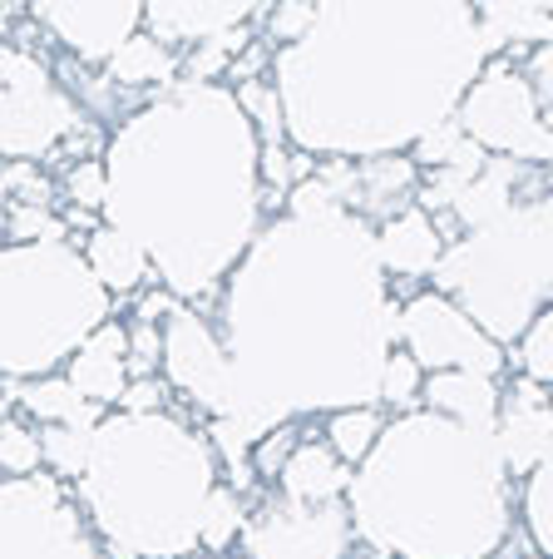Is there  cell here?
Wrapping results in <instances>:
<instances>
[{"mask_svg": "<svg viewBox=\"0 0 553 559\" xmlns=\"http://www.w3.org/2000/svg\"><path fill=\"white\" fill-rule=\"evenodd\" d=\"M376 253V223L341 203H297L262 223L223 293V342L238 371V412L208 441L248 490L262 436L312 412L376 406L400 307Z\"/></svg>", "mask_w": 553, "mask_h": 559, "instance_id": "obj_1", "label": "cell"}, {"mask_svg": "<svg viewBox=\"0 0 553 559\" xmlns=\"http://www.w3.org/2000/svg\"><path fill=\"white\" fill-rule=\"evenodd\" d=\"M484 55L474 0H322L272 85L302 154L386 158L459 115Z\"/></svg>", "mask_w": 553, "mask_h": 559, "instance_id": "obj_2", "label": "cell"}, {"mask_svg": "<svg viewBox=\"0 0 553 559\" xmlns=\"http://www.w3.org/2000/svg\"><path fill=\"white\" fill-rule=\"evenodd\" d=\"M105 169V223L183 302L228 283L262 233V134L228 85L164 90L109 134Z\"/></svg>", "mask_w": 553, "mask_h": 559, "instance_id": "obj_3", "label": "cell"}, {"mask_svg": "<svg viewBox=\"0 0 553 559\" xmlns=\"http://www.w3.org/2000/svg\"><path fill=\"white\" fill-rule=\"evenodd\" d=\"M356 535L396 559H490L509 539L514 490L494 431L400 412L346 490Z\"/></svg>", "mask_w": 553, "mask_h": 559, "instance_id": "obj_4", "label": "cell"}, {"mask_svg": "<svg viewBox=\"0 0 553 559\" xmlns=\"http://www.w3.org/2000/svg\"><path fill=\"white\" fill-rule=\"evenodd\" d=\"M74 486L115 559H189L203 545L218 461L208 436L178 416L119 412L95 431V451Z\"/></svg>", "mask_w": 553, "mask_h": 559, "instance_id": "obj_5", "label": "cell"}, {"mask_svg": "<svg viewBox=\"0 0 553 559\" xmlns=\"http://www.w3.org/2000/svg\"><path fill=\"white\" fill-rule=\"evenodd\" d=\"M115 312V293L99 283L74 243H11L0 258V367L11 381L50 377Z\"/></svg>", "mask_w": 553, "mask_h": 559, "instance_id": "obj_6", "label": "cell"}, {"mask_svg": "<svg viewBox=\"0 0 553 559\" xmlns=\"http://www.w3.org/2000/svg\"><path fill=\"white\" fill-rule=\"evenodd\" d=\"M430 283L455 297L500 347H519L553 307V199H524L504 218L455 238Z\"/></svg>", "mask_w": 553, "mask_h": 559, "instance_id": "obj_7", "label": "cell"}, {"mask_svg": "<svg viewBox=\"0 0 553 559\" xmlns=\"http://www.w3.org/2000/svg\"><path fill=\"white\" fill-rule=\"evenodd\" d=\"M459 124L494 158L553 164V119L533 90L529 70H514L504 60L484 64V74L459 105Z\"/></svg>", "mask_w": 553, "mask_h": 559, "instance_id": "obj_8", "label": "cell"}, {"mask_svg": "<svg viewBox=\"0 0 553 559\" xmlns=\"http://www.w3.org/2000/svg\"><path fill=\"white\" fill-rule=\"evenodd\" d=\"M0 555L5 559H105L95 525L45 471L0 490Z\"/></svg>", "mask_w": 553, "mask_h": 559, "instance_id": "obj_9", "label": "cell"}, {"mask_svg": "<svg viewBox=\"0 0 553 559\" xmlns=\"http://www.w3.org/2000/svg\"><path fill=\"white\" fill-rule=\"evenodd\" d=\"M0 154L5 158H50L84 124L80 105L55 85V74L31 50L11 45L0 55Z\"/></svg>", "mask_w": 553, "mask_h": 559, "instance_id": "obj_10", "label": "cell"}, {"mask_svg": "<svg viewBox=\"0 0 553 559\" xmlns=\"http://www.w3.org/2000/svg\"><path fill=\"white\" fill-rule=\"evenodd\" d=\"M164 381L183 391L208 421H228L238 412V371L223 328L193 307H173L164 317Z\"/></svg>", "mask_w": 553, "mask_h": 559, "instance_id": "obj_11", "label": "cell"}, {"mask_svg": "<svg viewBox=\"0 0 553 559\" xmlns=\"http://www.w3.org/2000/svg\"><path fill=\"white\" fill-rule=\"evenodd\" d=\"M400 347L425 371H480V377H500V367H504V347L445 293H420L400 307Z\"/></svg>", "mask_w": 553, "mask_h": 559, "instance_id": "obj_12", "label": "cell"}, {"mask_svg": "<svg viewBox=\"0 0 553 559\" xmlns=\"http://www.w3.org/2000/svg\"><path fill=\"white\" fill-rule=\"evenodd\" d=\"M356 535V520L346 500L326 506H297V500H272L242 530V555L248 559H346Z\"/></svg>", "mask_w": 553, "mask_h": 559, "instance_id": "obj_13", "label": "cell"}, {"mask_svg": "<svg viewBox=\"0 0 553 559\" xmlns=\"http://www.w3.org/2000/svg\"><path fill=\"white\" fill-rule=\"evenodd\" d=\"M25 5L84 64H109L144 25V0H25Z\"/></svg>", "mask_w": 553, "mask_h": 559, "instance_id": "obj_14", "label": "cell"}, {"mask_svg": "<svg viewBox=\"0 0 553 559\" xmlns=\"http://www.w3.org/2000/svg\"><path fill=\"white\" fill-rule=\"evenodd\" d=\"M494 441L504 451V465L509 475H524L529 480L539 471V461L553 451V391L539 386L533 377H519L504 396L500 426H494Z\"/></svg>", "mask_w": 553, "mask_h": 559, "instance_id": "obj_15", "label": "cell"}, {"mask_svg": "<svg viewBox=\"0 0 553 559\" xmlns=\"http://www.w3.org/2000/svg\"><path fill=\"white\" fill-rule=\"evenodd\" d=\"M267 0H144V25L164 45H208L218 35L248 31Z\"/></svg>", "mask_w": 553, "mask_h": 559, "instance_id": "obj_16", "label": "cell"}, {"mask_svg": "<svg viewBox=\"0 0 553 559\" xmlns=\"http://www.w3.org/2000/svg\"><path fill=\"white\" fill-rule=\"evenodd\" d=\"M445 238L430 223L425 209H406L396 218L376 223V253L390 277H435L440 258H445Z\"/></svg>", "mask_w": 553, "mask_h": 559, "instance_id": "obj_17", "label": "cell"}, {"mask_svg": "<svg viewBox=\"0 0 553 559\" xmlns=\"http://www.w3.org/2000/svg\"><path fill=\"white\" fill-rule=\"evenodd\" d=\"M420 402H425V412H440L449 421L494 431L504 412V391L494 386V377H480V371H430Z\"/></svg>", "mask_w": 553, "mask_h": 559, "instance_id": "obj_18", "label": "cell"}, {"mask_svg": "<svg viewBox=\"0 0 553 559\" xmlns=\"http://www.w3.org/2000/svg\"><path fill=\"white\" fill-rule=\"evenodd\" d=\"M70 381L84 391V396H89V402H99V406H119V402H124L129 381H134V371H129V332L119 328V322H105L95 337L74 352Z\"/></svg>", "mask_w": 553, "mask_h": 559, "instance_id": "obj_19", "label": "cell"}, {"mask_svg": "<svg viewBox=\"0 0 553 559\" xmlns=\"http://www.w3.org/2000/svg\"><path fill=\"white\" fill-rule=\"evenodd\" d=\"M277 480H282V496L297 500V506H326V500H346L356 465H346L332 451V441H302Z\"/></svg>", "mask_w": 553, "mask_h": 559, "instance_id": "obj_20", "label": "cell"}, {"mask_svg": "<svg viewBox=\"0 0 553 559\" xmlns=\"http://www.w3.org/2000/svg\"><path fill=\"white\" fill-rule=\"evenodd\" d=\"M11 396L35 416L40 426H105V406L89 402L70 377H35V381H11Z\"/></svg>", "mask_w": 553, "mask_h": 559, "instance_id": "obj_21", "label": "cell"}, {"mask_svg": "<svg viewBox=\"0 0 553 559\" xmlns=\"http://www.w3.org/2000/svg\"><path fill=\"white\" fill-rule=\"evenodd\" d=\"M484 31V50L500 55L509 45H549L553 40V5L549 0H474Z\"/></svg>", "mask_w": 553, "mask_h": 559, "instance_id": "obj_22", "label": "cell"}, {"mask_svg": "<svg viewBox=\"0 0 553 559\" xmlns=\"http://www.w3.org/2000/svg\"><path fill=\"white\" fill-rule=\"evenodd\" d=\"M524 169H529V164H519V158H494L490 154V164H484L480 179L465 183V193L449 203V213H455L459 228L470 233V228H484V223L504 218V213L519 203V199H514V189H519Z\"/></svg>", "mask_w": 553, "mask_h": 559, "instance_id": "obj_23", "label": "cell"}, {"mask_svg": "<svg viewBox=\"0 0 553 559\" xmlns=\"http://www.w3.org/2000/svg\"><path fill=\"white\" fill-rule=\"evenodd\" d=\"M84 258H89V267H95L99 283L115 297L139 293V287L148 283V273H154V258H148L129 233L109 228V223H99V228L84 238Z\"/></svg>", "mask_w": 553, "mask_h": 559, "instance_id": "obj_24", "label": "cell"}, {"mask_svg": "<svg viewBox=\"0 0 553 559\" xmlns=\"http://www.w3.org/2000/svg\"><path fill=\"white\" fill-rule=\"evenodd\" d=\"M109 80H115L119 90H148V85H164L173 90L178 80V55L168 50L164 40H158L154 31H139L134 40L124 45V50L115 55V60L105 64Z\"/></svg>", "mask_w": 553, "mask_h": 559, "instance_id": "obj_25", "label": "cell"}, {"mask_svg": "<svg viewBox=\"0 0 553 559\" xmlns=\"http://www.w3.org/2000/svg\"><path fill=\"white\" fill-rule=\"evenodd\" d=\"M390 421H381L376 406H346V412H332V421H326V441H332V451L341 455L346 465H361L365 455L376 451V441L386 436Z\"/></svg>", "mask_w": 553, "mask_h": 559, "instance_id": "obj_26", "label": "cell"}, {"mask_svg": "<svg viewBox=\"0 0 553 559\" xmlns=\"http://www.w3.org/2000/svg\"><path fill=\"white\" fill-rule=\"evenodd\" d=\"M40 445H45V465L60 480H80L89 451H95V431L89 426H40Z\"/></svg>", "mask_w": 553, "mask_h": 559, "instance_id": "obj_27", "label": "cell"}, {"mask_svg": "<svg viewBox=\"0 0 553 559\" xmlns=\"http://www.w3.org/2000/svg\"><path fill=\"white\" fill-rule=\"evenodd\" d=\"M524 520H529V535L543 549V559H553V451L524 480Z\"/></svg>", "mask_w": 553, "mask_h": 559, "instance_id": "obj_28", "label": "cell"}, {"mask_svg": "<svg viewBox=\"0 0 553 559\" xmlns=\"http://www.w3.org/2000/svg\"><path fill=\"white\" fill-rule=\"evenodd\" d=\"M40 465H45L40 431H31L25 421L5 416V421H0V471H5V480H25V475H35Z\"/></svg>", "mask_w": 553, "mask_h": 559, "instance_id": "obj_29", "label": "cell"}, {"mask_svg": "<svg viewBox=\"0 0 553 559\" xmlns=\"http://www.w3.org/2000/svg\"><path fill=\"white\" fill-rule=\"evenodd\" d=\"M238 99H242V109H248V119L257 124L262 144H282L287 109H282V95H277V85H272V80H242Z\"/></svg>", "mask_w": 553, "mask_h": 559, "instance_id": "obj_30", "label": "cell"}, {"mask_svg": "<svg viewBox=\"0 0 553 559\" xmlns=\"http://www.w3.org/2000/svg\"><path fill=\"white\" fill-rule=\"evenodd\" d=\"M5 238H11V243H70V223L55 218L40 203H11V213H5Z\"/></svg>", "mask_w": 553, "mask_h": 559, "instance_id": "obj_31", "label": "cell"}, {"mask_svg": "<svg viewBox=\"0 0 553 559\" xmlns=\"http://www.w3.org/2000/svg\"><path fill=\"white\" fill-rule=\"evenodd\" d=\"M514 367H519L524 377H533L539 386L553 391V307L519 337V347H514Z\"/></svg>", "mask_w": 553, "mask_h": 559, "instance_id": "obj_32", "label": "cell"}, {"mask_svg": "<svg viewBox=\"0 0 553 559\" xmlns=\"http://www.w3.org/2000/svg\"><path fill=\"white\" fill-rule=\"evenodd\" d=\"M248 515H242V500L232 486H218L208 500V520H203V545L208 549H228L232 539H242Z\"/></svg>", "mask_w": 553, "mask_h": 559, "instance_id": "obj_33", "label": "cell"}, {"mask_svg": "<svg viewBox=\"0 0 553 559\" xmlns=\"http://www.w3.org/2000/svg\"><path fill=\"white\" fill-rule=\"evenodd\" d=\"M420 361L410 357L406 347L390 352V367H386V381H381V402L396 406V412H416V396L425 391V377H420Z\"/></svg>", "mask_w": 553, "mask_h": 559, "instance_id": "obj_34", "label": "cell"}, {"mask_svg": "<svg viewBox=\"0 0 553 559\" xmlns=\"http://www.w3.org/2000/svg\"><path fill=\"white\" fill-rule=\"evenodd\" d=\"M64 193H70V203H80V213L84 209H99L105 213V203H109V169H105V158H84V164H74L70 169V179H64Z\"/></svg>", "mask_w": 553, "mask_h": 559, "instance_id": "obj_35", "label": "cell"}, {"mask_svg": "<svg viewBox=\"0 0 553 559\" xmlns=\"http://www.w3.org/2000/svg\"><path fill=\"white\" fill-rule=\"evenodd\" d=\"M5 203H40L50 209V179L31 158H11L5 164Z\"/></svg>", "mask_w": 553, "mask_h": 559, "instance_id": "obj_36", "label": "cell"}, {"mask_svg": "<svg viewBox=\"0 0 553 559\" xmlns=\"http://www.w3.org/2000/svg\"><path fill=\"white\" fill-rule=\"evenodd\" d=\"M248 45V31H232V35H218V40H208L203 50H193V60H189V70H193V80L199 85H218V74H223V64L232 60V55Z\"/></svg>", "mask_w": 553, "mask_h": 559, "instance_id": "obj_37", "label": "cell"}, {"mask_svg": "<svg viewBox=\"0 0 553 559\" xmlns=\"http://www.w3.org/2000/svg\"><path fill=\"white\" fill-rule=\"evenodd\" d=\"M158 361H164V328L158 322H134L129 328V371H134V381L154 377Z\"/></svg>", "mask_w": 553, "mask_h": 559, "instance_id": "obj_38", "label": "cell"}, {"mask_svg": "<svg viewBox=\"0 0 553 559\" xmlns=\"http://www.w3.org/2000/svg\"><path fill=\"white\" fill-rule=\"evenodd\" d=\"M316 5H322V0H282V5L272 11V21H267L272 40L297 45L306 31H312V21H316Z\"/></svg>", "mask_w": 553, "mask_h": 559, "instance_id": "obj_39", "label": "cell"}, {"mask_svg": "<svg viewBox=\"0 0 553 559\" xmlns=\"http://www.w3.org/2000/svg\"><path fill=\"white\" fill-rule=\"evenodd\" d=\"M465 124H459V115L455 119H445L440 129H430L425 139L416 144V164H425V169H440V164H449V154H455L459 144H465Z\"/></svg>", "mask_w": 553, "mask_h": 559, "instance_id": "obj_40", "label": "cell"}, {"mask_svg": "<svg viewBox=\"0 0 553 559\" xmlns=\"http://www.w3.org/2000/svg\"><path fill=\"white\" fill-rule=\"evenodd\" d=\"M297 431H292V421L287 426H277L272 436H262L257 441V451H252V465H257V475H282L287 471V461H292V451H297Z\"/></svg>", "mask_w": 553, "mask_h": 559, "instance_id": "obj_41", "label": "cell"}, {"mask_svg": "<svg viewBox=\"0 0 553 559\" xmlns=\"http://www.w3.org/2000/svg\"><path fill=\"white\" fill-rule=\"evenodd\" d=\"M168 381H158V377H144V381H129V391H124V412L129 416H154V412H164V402H168Z\"/></svg>", "mask_w": 553, "mask_h": 559, "instance_id": "obj_42", "label": "cell"}, {"mask_svg": "<svg viewBox=\"0 0 553 559\" xmlns=\"http://www.w3.org/2000/svg\"><path fill=\"white\" fill-rule=\"evenodd\" d=\"M168 312H173V293H168V287H164V293H144L134 322H158V317H168Z\"/></svg>", "mask_w": 553, "mask_h": 559, "instance_id": "obj_43", "label": "cell"}, {"mask_svg": "<svg viewBox=\"0 0 553 559\" xmlns=\"http://www.w3.org/2000/svg\"><path fill=\"white\" fill-rule=\"evenodd\" d=\"M529 80H553V40L533 50V60H529Z\"/></svg>", "mask_w": 553, "mask_h": 559, "instance_id": "obj_44", "label": "cell"}, {"mask_svg": "<svg viewBox=\"0 0 553 559\" xmlns=\"http://www.w3.org/2000/svg\"><path fill=\"white\" fill-rule=\"evenodd\" d=\"M543 183H549V199H553V164H549V174H543Z\"/></svg>", "mask_w": 553, "mask_h": 559, "instance_id": "obj_45", "label": "cell"}, {"mask_svg": "<svg viewBox=\"0 0 553 559\" xmlns=\"http://www.w3.org/2000/svg\"><path fill=\"white\" fill-rule=\"evenodd\" d=\"M549 5H553V0H549Z\"/></svg>", "mask_w": 553, "mask_h": 559, "instance_id": "obj_46", "label": "cell"}]
</instances>
